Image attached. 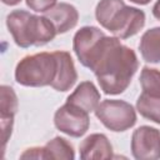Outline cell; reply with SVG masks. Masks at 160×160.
Listing matches in <instances>:
<instances>
[{
	"label": "cell",
	"instance_id": "cell-1",
	"mask_svg": "<svg viewBox=\"0 0 160 160\" xmlns=\"http://www.w3.org/2000/svg\"><path fill=\"white\" fill-rule=\"evenodd\" d=\"M81 64L95 74L100 89L108 95L124 92L139 66L132 49L122 45L118 38L106 36L105 34Z\"/></svg>",
	"mask_w": 160,
	"mask_h": 160
},
{
	"label": "cell",
	"instance_id": "cell-2",
	"mask_svg": "<svg viewBox=\"0 0 160 160\" xmlns=\"http://www.w3.org/2000/svg\"><path fill=\"white\" fill-rule=\"evenodd\" d=\"M95 16L99 24L118 39L134 36L145 25L144 11L128 6L122 0H100Z\"/></svg>",
	"mask_w": 160,
	"mask_h": 160
},
{
	"label": "cell",
	"instance_id": "cell-3",
	"mask_svg": "<svg viewBox=\"0 0 160 160\" xmlns=\"http://www.w3.org/2000/svg\"><path fill=\"white\" fill-rule=\"evenodd\" d=\"M6 26L15 44L20 48L42 46L56 36V30L45 16L25 10H14L6 16Z\"/></svg>",
	"mask_w": 160,
	"mask_h": 160
},
{
	"label": "cell",
	"instance_id": "cell-4",
	"mask_svg": "<svg viewBox=\"0 0 160 160\" xmlns=\"http://www.w3.org/2000/svg\"><path fill=\"white\" fill-rule=\"evenodd\" d=\"M58 74V58L54 52H38L22 58L15 68V80L24 86L52 85Z\"/></svg>",
	"mask_w": 160,
	"mask_h": 160
},
{
	"label": "cell",
	"instance_id": "cell-5",
	"mask_svg": "<svg viewBox=\"0 0 160 160\" xmlns=\"http://www.w3.org/2000/svg\"><path fill=\"white\" fill-rule=\"evenodd\" d=\"M95 115L111 131H125L136 122L134 108L124 100L106 99L101 101L95 109Z\"/></svg>",
	"mask_w": 160,
	"mask_h": 160
},
{
	"label": "cell",
	"instance_id": "cell-6",
	"mask_svg": "<svg viewBox=\"0 0 160 160\" xmlns=\"http://www.w3.org/2000/svg\"><path fill=\"white\" fill-rule=\"evenodd\" d=\"M54 124L61 132L72 138H80L90 126L89 112L72 104L65 102L56 110L54 115Z\"/></svg>",
	"mask_w": 160,
	"mask_h": 160
},
{
	"label": "cell",
	"instance_id": "cell-7",
	"mask_svg": "<svg viewBox=\"0 0 160 160\" xmlns=\"http://www.w3.org/2000/svg\"><path fill=\"white\" fill-rule=\"evenodd\" d=\"M131 152L138 160L160 159V131L150 126H140L132 132Z\"/></svg>",
	"mask_w": 160,
	"mask_h": 160
},
{
	"label": "cell",
	"instance_id": "cell-8",
	"mask_svg": "<svg viewBox=\"0 0 160 160\" xmlns=\"http://www.w3.org/2000/svg\"><path fill=\"white\" fill-rule=\"evenodd\" d=\"M75 158V151L72 145L64 138L56 136L50 140L45 146H36L26 149L20 159H65L72 160Z\"/></svg>",
	"mask_w": 160,
	"mask_h": 160
},
{
	"label": "cell",
	"instance_id": "cell-9",
	"mask_svg": "<svg viewBox=\"0 0 160 160\" xmlns=\"http://www.w3.org/2000/svg\"><path fill=\"white\" fill-rule=\"evenodd\" d=\"M18 111V96L12 88L2 85L0 88V128L2 151L5 150L6 142L11 135L14 116Z\"/></svg>",
	"mask_w": 160,
	"mask_h": 160
},
{
	"label": "cell",
	"instance_id": "cell-10",
	"mask_svg": "<svg viewBox=\"0 0 160 160\" xmlns=\"http://www.w3.org/2000/svg\"><path fill=\"white\" fill-rule=\"evenodd\" d=\"M54 25L58 34H64L76 26L79 20V12L75 6L68 2L56 4L54 8L48 10L44 15Z\"/></svg>",
	"mask_w": 160,
	"mask_h": 160
},
{
	"label": "cell",
	"instance_id": "cell-11",
	"mask_svg": "<svg viewBox=\"0 0 160 160\" xmlns=\"http://www.w3.org/2000/svg\"><path fill=\"white\" fill-rule=\"evenodd\" d=\"M82 160H101L112 158V146L104 134H91L80 144Z\"/></svg>",
	"mask_w": 160,
	"mask_h": 160
},
{
	"label": "cell",
	"instance_id": "cell-12",
	"mask_svg": "<svg viewBox=\"0 0 160 160\" xmlns=\"http://www.w3.org/2000/svg\"><path fill=\"white\" fill-rule=\"evenodd\" d=\"M58 58V74L51 88L58 91L70 90L78 80V74L75 70L74 61L68 51H55Z\"/></svg>",
	"mask_w": 160,
	"mask_h": 160
},
{
	"label": "cell",
	"instance_id": "cell-13",
	"mask_svg": "<svg viewBox=\"0 0 160 160\" xmlns=\"http://www.w3.org/2000/svg\"><path fill=\"white\" fill-rule=\"evenodd\" d=\"M66 102L72 104L88 112H91L95 111V109L100 104V92L91 81H82L68 96Z\"/></svg>",
	"mask_w": 160,
	"mask_h": 160
},
{
	"label": "cell",
	"instance_id": "cell-14",
	"mask_svg": "<svg viewBox=\"0 0 160 160\" xmlns=\"http://www.w3.org/2000/svg\"><path fill=\"white\" fill-rule=\"evenodd\" d=\"M139 49L148 62H160V28H152L141 36Z\"/></svg>",
	"mask_w": 160,
	"mask_h": 160
},
{
	"label": "cell",
	"instance_id": "cell-15",
	"mask_svg": "<svg viewBox=\"0 0 160 160\" xmlns=\"http://www.w3.org/2000/svg\"><path fill=\"white\" fill-rule=\"evenodd\" d=\"M136 109L145 119L160 124V98L141 92L136 101Z\"/></svg>",
	"mask_w": 160,
	"mask_h": 160
},
{
	"label": "cell",
	"instance_id": "cell-16",
	"mask_svg": "<svg viewBox=\"0 0 160 160\" xmlns=\"http://www.w3.org/2000/svg\"><path fill=\"white\" fill-rule=\"evenodd\" d=\"M140 85L144 94L160 98V71L148 66L142 68L140 74Z\"/></svg>",
	"mask_w": 160,
	"mask_h": 160
},
{
	"label": "cell",
	"instance_id": "cell-17",
	"mask_svg": "<svg viewBox=\"0 0 160 160\" xmlns=\"http://www.w3.org/2000/svg\"><path fill=\"white\" fill-rule=\"evenodd\" d=\"M26 5L38 12H46L56 5V0H26Z\"/></svg>",
	"mask_w": 160,
	"mask_h": 160
},
{
	"label": "cell",
	"instance_id": "cell-18",
	"mask_svg": "<svg viewBox=\"0 0 160 160\" xmlns=\"http://www.w3.org/2000/svg\"><path fill=\"white\" fill-rule=\"evenodd\" d=\"M152 14L158 20H160V0H158L152 6Z\"/></svg>",
	"mask_w": 160,
	"mask_h": 160
},
{
	"label": "cell",
	"instance_id": "cell-19",
	"mask_svg": "<svg viewBox=\"0 0 160 160\" xmlns=\"http://www.w3.org/2000/svg\"><path fill=\"white\" fill-rule=\"evenodd\" d=\"M1 1H2L5 5H10V6H11V5H16V4H19L21 0H1Z\"/></svg>",
	"mask_w": 160,
	"mask_h": 160
},
{
	"label": "cell",
	"instance_id": "cell-20",
	"mask_svg": "<svg viewBox=\"0 0 160 160\" xmlns=\"http://www.w3.org/2000/svg\"><path fill=\"white\" fill-rule=\"evenodd\" d=\"M131 2H135V4H139V5H146L150 2V0H130Z\"/></svg>",
	"mask_w": 160,
	"mask_h": 160
}]
</instances>
